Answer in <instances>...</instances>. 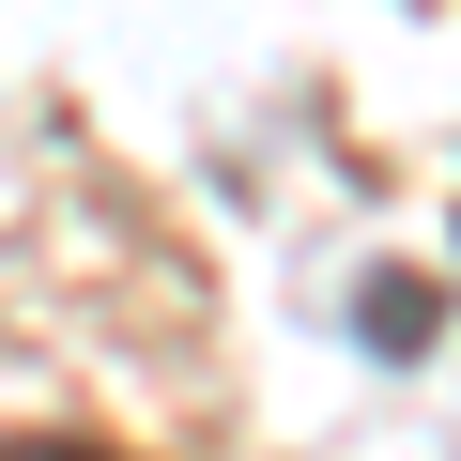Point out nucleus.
<instances>
[{"instance_id": "nucleus-1", "label": "nucleus", "mask_w": 461, "mask_h": 461, "mask_svg": "<svg viewBox=\"0 0 461 461\" xmlns=\"http://www.w3.org/2000/svg\"><path fill=\"white\" fill-rule=\"evenodd\" d=\"M0 461H108V446H77V430H16Z\"/></svg>"}]
</instances>
